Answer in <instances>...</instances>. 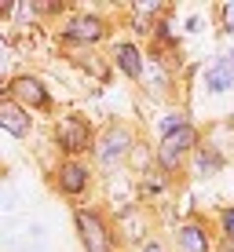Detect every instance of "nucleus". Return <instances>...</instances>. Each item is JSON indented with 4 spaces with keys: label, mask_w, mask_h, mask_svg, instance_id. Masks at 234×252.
I'll return each mask as SVG.
<instances>
[{
    "label": "nucleus",
    "mask_w": 234,
    "mask_h": 252,
    "mask_svg": "<svg viewBox=\"0 0 234 252\" xmlns=\"http://www.w3.org/2000/svg\"><path fill=\"white\" fill-rule=\"evenodd\" d=\"M0 245H4V252H48L51 249V230L37 216H15L0 230Z\"/></svg>",
    "instance_id": "f257e3e1"
},
{
    "label": "nucleus",
    "mask_w": 234,
    "mask_h": 252,
    "mask_svg": "<svg viewBox=\"0 0 234 252\" xmlns=\"http://www.w3.org/2000/svg\"><path fill=\"white\" fill-rule=\"evenodd\" d=\"M198 146V132L190 125L183 128H176V132H168L161 139V146H158V161H161V168H176L179 161H183V154H190Z\"/></svg>",
    "instance_id": "f03ea898"
},
{
    "label": "nucleus",
    "mask_w": 234,
    "mask_h": 252,
    "mask_svg": "<svg viewBox=\"0 0 234 252\" xmlns=\"http://www.w3.org/2000/svg\"><path fill=\"white\" fill-rule=\"evenodd\" d=\"M128 150H132V135H128V128H106L102 132V139L95 143V158H99L102 164H117V161H125L128 158Z\"/></svg>",
    "instance_id": "7ed1b4c3"
},
{
    "label": "nucleus",
    "mask_w": 234,
    "mask_h": 252,
    "mask_svg": "<svg viewBox=\"0 0 234 252\" xmlns=\"http://www.w3.org/2000/svg\"><path fill=\"white\" fill-rule=\"evenodd\" d=\"M59 146L63 150H70V154H81V150H88V143H92V128H88V121L84 117H77V114H70V117H63L59 121Z\"/></svg>",
    "instance_id": "20e7f679"
},
{
    "label": "nucleus",
    "mask_w": 234,
    "mask_h": 252,
    "mask_svg": "<svg viewBox=\"0 0 234 252\" xmlns=\"http://www.w3.org/2000/svg\"><path fill=\"white\" fill-rule=\"evenodd\" d=\"M77 230H81V241H84L88 252H110L106 223H102L95 212H77Z\"/></svg>",
    "instance_id": "39448f33"
},
{
    "label": "nucleus",
    "mask_w": 234,
    "mask_h": 252,
    "mask_svg": "<svg viewBox=\"0 0 234 252\" xmlns=\"http://www.w3.org/2000/svg\"><path fill=\"white\" fill-rule=\"evenodd\" d=\"M0 128H4L7 135H15V139L30 135V114H26L7 92H0Z\"/></svg>",
    "instance_id": "423d86ee"
},
{
    "label": "nucleus",
    "mask_w": 234,
    "mask_h": 252,
    "mask_svg": "<svg viewBox=\"0 0 234 252\" xmlns=\"http://www.w3.org/2000/svg\"><path fill=\"white\" fill-rule=\"evenodd\" d=\"M102 33H106V26L95 15H73L66 22V37L77 40V44H95V40H102Z\"/></svg>",
    "instance_id": "0eeeda50"
},
{
    "label": "nucleus",
    "mask_w": 234,
    "mask_h": 252,
    "mask_svg": "<svg viewBox=\"0 0 234 252\" xmlns=\"http://www.w3.org/2000/svg\"><path fill=\"white\" fill-rule=\"evenodd\" d=\"M11 99L15 102H26V106L44 110L48 106V88L37 81V77H15V81H11Z\"/></svg>",
    "instance_id": "6e6552de"
},
{
    "label": "nucleus",
    "mask_w": 234,
    "mask_h": 252,
    "mask_svg": "<svg viewBox=\"0 0 234 252\" xmlns=\"http://www.w3.org/2000/svg\"><path fill=\"white\" fill-rule=\"evenodd\" d=\"M205 84H209V92H216V95H223V92L234 88V51H227L216 66H209Z\"/></svg>",
    "instance_id": "1a4fd4ad"
},
{
    "label": "nucleus",
    "mask_w": 234,
    "mask_h": 252,
    "mask_svg": "<svg viewBox=\"0 0 234 252\" xmlns=\"http://www.w3.org/2000/svg\"><path fill=\"white\" fill-rule=\"evenodd\" d=\"M59 187H63V194H81L88 187V168L77 164V161H66L59 168Z\"/></svg>",
    "instance_id": "9d476101"
},
{
    "label": "nucleus",
    "mask_w": 234,
    "mask_h": 252,
    "mask_svg": "<svg viewBox=\"0 0 234 252\" xmlns=\"http://www.w3.org/2000/svg\"><path fill=\"white\" fill-rule=\"evenodd\" d=\"M176 241H179L183 252H209V234H205L201 223H183L179 234H176Z\"/></svg>",
    "instance_id": "9b49d317"
},
{
    "label": "nucleus",
    "mask_w": 234,
    "mask_h": 252,
    "mask_svg": "<svg viewBox=\"0 0 234 252\" xmlns=\"http://www.w3.org/2000/svg\"><path fill=\"white\" fill-rule=\"evenodd\" d=\"M114 59L128 77H143V59H139V51H135V44H121L114 51Z\"/></svg>",
    "instance_id": "f8f14e48"
},
{
    "label": "nucleus",
    "mask_w": 234,
    "mask_h": 252,
    "mask_svg": "<svg viewBox=\"0 0 234 252\" xmlns=\"http://www.w3.org/2000/svg\"><path fill=\"white\" fill-rule=\"evenodd\" d=\"M194 154H198V161H194L198 176H209V172L223 168V154L216 150V146H194Z\"/></svg>",
    "instance_id": "ddd939ff"
},
{
    "label": "nucleus",
    "mask_w": 234,
    "mask_h": 252,
    "mask_svg": "<svg viewBox=\"0 0 234 252\" xmlns=\"http://www.w3.org/2000/svg\"><path fill=\"white\" fill-rule=\"evenodd\" d=\"M183 125H187V121H183V117H179V114H168V117H165V121H161V132H165V135H168V132H176V128H183Z\"/></svg>",
    "instance_id": "4468645a"
},
{
    "label": "nucleus",
    "mask_w": 234,
    "mask_h": 252,
    "mask_svg": "<svg viewBox=\"0 0 234 252\" xmlns=\"http://www.w3.org/2000/svg\"><path fill=\"white\" fill-rule=\"evenodd\" d=\"M223 234L234 241V205L231 208H223Z\"/></svg>",
    "instance_id": "2eb2a0df"
},
{
    "label": "nucleus",
    "mask_w": 234,
    "mask_h": 252,
    "mask_svg": "<svg viewBox=\"0 0 234 252\" xmlns=\"http://www.w3.org/2000/svg\"><path fill=\"white\" fill-rule=\"evenodd\" d=\"M11 205H15V194H11L7 187H0V212H7Z\"/></svg>",
    "instance_id": "dca6fc26"
},
{
    "label": "nucleus",
    "mask_w": 234,
    "mask_h": 252,
    "mask_svg": "<svg viewBox=\"0 0 234 252\" xmlns=\"http://www.w3.org/2000/svg\"><path fill=\"white\" fill-rule=\"evenodd\" d=\"M223 26L227 33H234V4H223Z\"/></svg>",
    "instance_id": "f3484780"
},
{
    "label": "nucleus",
    "mask_w": 234,
    "mask_h": 252,
    "mask_svg": "<svg viewBox=\"0 0 234 252\" xmlns=\"http://www.w3.org/2000/svg\"><path fill=\"white\" fill-rule=\"evenodd\" d=\"M7 63H11V51H7V44H4V37H0V69H4Z\"/></svg>",
    "instance_id": "a211bd4d"
},
{
    "label": "nucleus",
    "mask_w": 234,
    "mask_h": 252,
    "mask_svg": "<svg viewBox=\"0 0 234 252\" xmlns=\"http://www.w3.org/2000/svg\"><path fill=\"white\" fill-rule=\"evenodd\" d=\"M143 252H165V245H161V241H146Z\"/></svg>",
    "instance_id": "6ab92c4d"
}]
</instances>
